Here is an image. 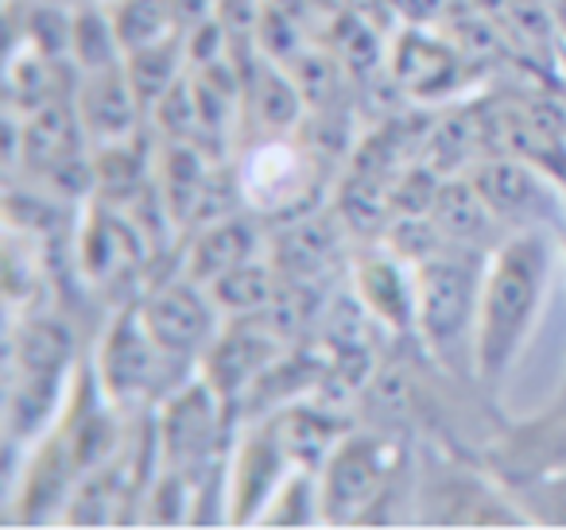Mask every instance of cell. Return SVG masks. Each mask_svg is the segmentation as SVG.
Segmentation results:
<instances>
[{"instance_id": "obj_20", "label": "cell", "mask_w": 566, "mask_h": 530, "mask_svg": "<svg viewBox=\"0 0 566 530\" xmlns=\"http://www.w3.org/2000/svg\"><path fill=\"white\" fill-rule=\"evenodd\" d=\"M241 82H244V97H249L252 113H256V120L268 132H287V128L300 125L307 102H303V94L295 89L287 71L264 63L256 74H244Z\"/></svg>"}, {"instance_id": "obj_4", "label": "cell", "mask_w": 566, "mask_h": 530, "mask_svg": "<svg viewBox=\"0 0 566 530\" xmlns=\"http://www.w3.org/2000/svg\"><path fill=\"white\" fill-rule=\"evenodd\" d=\"M136 306H140L144 326H148L151 341L164 349V357H202L218 337V306H213L210 290L187 275L156 287Z\"/></svg>"}, {"instance_id": "obj_15", "label": "cell", "mask_w": 566, "mask_h": 530, "mask_svg": "<svg viewBox=\"0 0 566 530\" xmlns=\"http://www.w3.org/2000/svg\"><path fill=\"white\" fill-rule=\"evenodd\" d=\"M82 136L86 132H82V120L74 105L66 102L35 105L24 125V156L28 163L43 167V171H66V167H78Z\"/></svg>"}, {"instance_id": "obj_13", "label": "cell", "mask_w": 566, "mask_h": 530, "mask_svg": "<svg viewBox=\"0 0 566 530\" xmlns=\"http://www.w3.org/2000/svg\"><path fill=\"white\" fill-rule=\"evenodd\" d=\"M268 422H272V434L283 445L287 460L295 468H311V473H318L326 465V457L334 453V445L346 437L334 411L315 403H287L280 411H272Z\"/></svg>"}, {"instance_id": "obj_23", "label": "cell", "mask_w": 566, "mask_h": 530, "mask_svg": "<svg viewBox=\"0 0 566 530\" xmlns=\"http://www.w3.org/2000/svg\"><path fill=\"white\" fill-rule=\"evenodd\" d=\"M454 63L458 51L450 43L427 40L419 28H411L400 40V51H396V71H400L396 78L408 89H416V94H434V82L454 71Z\"/></svg>"}, {"instance_id": "obj_16", "label": "cell", "mask_w": 566, "mask_h": 530, "mask_svg": "<svg viewBox=\"0 0 566 530\" xmlns=\"http://www.w3.org/2000/svg\"><path fill=\"white\" fill-rule=\"evenodd\" d=\"M74 357V333L63 321L28 318L12 329V375L28 380H66V364Z\"/></svg>"}, {"instance_id": "obj_9", "label": "cell", "mask_w": 566, "mask_h": 530, "mask_svg": "<svg viewBox=\"0 0 566 530\" xmlns=\"http://www.w3.org/2000/svg\"><path fill=\"white\" fill-rule=\"evenodd\" d=\"M74 109H78L82 132L94 140L97 148L105 144H120L136 132V117H140V97L128 78L125 63L105 66V71L82 74L78 94H74Z\"/></svg>"}, {"instance_id": "obj_3", "label": "cell", "mask_w": 566, "mask_h": 530, "mask_svg": "<svg viewBox=\"0 0 566 530\" xmlns=\"http://www.w3.org/2000/svg\"><path fill=\"white\" fill-rule=\"evenodd\" d=\"M164 349L151 341L148 326L140 318V306H128L109 321L94 357V383L109 406H136L151 395L159 375Z\"/></svg>"}, {"instance_id": "obj_24", "label": "cell", "mask_w": 566, "mask_h": 530, "mask_svg": "<svg viewBox=\"0 0 566 530\" xmlns=\"http://www.w3.org/2000/svg\"><path fill=\"white\" fill-rule=\"evenodd\" d=\"M71 59L82 74L90 71H105V66L125 63V51H120L117 28L113 17L102 9H86L74 17L71 24Z\"/></svg>"}, {"instance_id": "obj_10", "label": "cell", "mask_w": 566, "mask_h": 530, "mask_svg": "<svg viewBox=\"0 0 566 530\" xmlns=\"http://www.w3.org/2000/svg\"><path fill=\"white\" fill-rule=\"evenodd\" d=\"M354 295L369 318L388 329L416 326V275L411 264L400 259L392 248L373 252L354 264Z\"/></svg>"}, {"instance_id": "obj_6", "label": "cell", "mask_w": 566, "mask_h": 530, "mask_svg": "<svg viewBox=\"0 0 566 530\" xmlns=\"http://www.w3.org/2000/svg\"><path fill=\"white\" fill-rule=\"evenodd\" d=\"M221 406L226 399L210 388L206 380H195L190 388L175 391L164 406V418L156 426V445L164 457L167 473H182L198 468L218 445L221 426Z\"/></svg>"}, {"instance_id": "obj_21", "label": "cell", "mask_w": 566, "mask_h": 530, "mask_svg": "<svg viewBox=\"0 0 566 530\" xmlns=\"http://www.w3.org/2000/svg\"><path fill=\"white\" fill-rule=\"evenodd\" d=\"M109 17L125 55L151 47V43H164L171 35H182L175 0H113Z\"/></svg>"}, {"instance_id": "obj_1", "label": "cell", "mask_w": 566, "mask_h": 530, "mask_svg": "<svg viewBox=\"0 0 566 530\" xmlns=\"http://www.w3.org/2000/svg\"><path fill=\"white\" fill-rule=\"evenodd\" d=\"M551 252L539 233H516L493 248L485 264L473 321V360L481 380H496L524 344L547 287Z\"/></svg>"}, {"instance_id": "obj_8", "label": "cell", "mask_w": 566, "mask_h": 530, "mask_svg": "<svg viewBox=\"0 0 566 530\" xmlns=\"http://www.w3.org/2000/svg\"><path fill=\"white\" fill-rule=\"evenodd\" d=\"M292 460L283 453V445L275 442L272 422L249 430L244 442L237 445L233 465H229V522H260L264 507L272 504L275 488L287 480L292 473Z\"/></svg>"}, {"instance_id": "obj_25", "label": "cell", "mask_w": 566, "mask_h": 530, "mask_svg": "<svg viewBox=\"0 0 566 530\" xmlns=\"http://www.w3.org/2000/svg\"><path fill=\"white\" fill-rule=\"evenodd\" d=\"M283 71L292 74L295 89H300L307 105H326L334 97V89H338V63L318 55V51H295Z\"/></svg>"}, {"instance_id": "obj_12", "label": "cell", "mask_w": 566, "mask_h": 530, "mask_svg": "<svg viewBox=\"0 0 566 530\" xmlns=\"http://www.w3.org/2000/svg\"><path fill=\"white\" fill-rule=\"evenodd\" d=\"M311 187V163L292 144H264L244 163V202L256 205L260 213H280L283 205L300 202Z\"/></svg>"}, {"instance_id": "obj_22", "label": "cell", "mask_w": 566, "mask_h": 530, "mask_svg": "<svg viewBox=\"0 0 566 530\" xmlns=\"http://www.w3.org/2000/svg\"><path fill=\"white\" fill-rule=\"evenodd\" d=\"M187 59H190L187 55V32L125 55V71H128V78H133L140 105H156L159 97H164L167 89L182 78V63H187Z\"/></svg>"}, {"instance_id": "obj_2", "label": "cell", "mask_w": 566, "mask_h": 530, "mask_svg": "<svg viewBox=\"0 0 566 530\" xmlns=\"http://www.w3.org/2000/svg\"><path fill=\"white\" fill-rule=\"evenodd\" d=\"M481 252L447 248L411 267L416 275V329L431 349H454L478 321V298L485 267Z\"/></svg>"}, {"instance_id": "obj_19", "label": "cell", "mask_w": 566, "mask_h": 530, "mask_svg": "<svg viewBox=\"0 0 566 530\" xmlns=\"http://www.w3.org/2000/svg\"><path fill=\"white\" fill-rule=\"evenodd\" d=\"M280 287H283L280 272H275L272 264H264V259L252 256V259H244V264L229 267L226 275H218L206 290H210L221 318H249V314L264 310V306L280 295Z\"/></svg>"}, {"instance_id": "obj_11", "label": "cell", "mask_w": 566, "mask_h": 530, "mask_svg": "<svg viewBox=\"0 0 566 530\" xmlns=\"http://www.w3.org/2000/svg\"><path fill=\"white\" fill-rule=\"evenodd\" d=\"M427 218L434 221V229H439L450 248H462V252L496 248L493 244L496 229L504 225V221L489 210V202L481 198V190L473 187L470 174H450V179H442Z\"/></svg>"}, {"instance_id": "obj_7", "label": "cell", "mask_w": 566, "mask_h": 530, "mask_svg": "<svg viewBox=\"0 0 566 530\" xmlns=\"http://www.w3.org/2000/svg\"><path fill=\"white\" fill-rule=\"evenodd\" d=\"M283 344L272 329L260 321V314L249 318H229L226 333L213 337V344L202 352V380L221 399H237L283 357Z\"/></svg>"}, {"instance_id": "obj_5", "label": "cell", "mask_w": 566, "mask_h": 530, "mask_svg": "<svg viewBox=\"0 0 566 530\" xmlns=\"http://www.w3.org/2000/svg\"><path fill=\"white\" fill-rule=\"evenodd\" d=\"M385 453L373 437H342L318 468V515L326 522H354L377 504L385 488Z\"/></svg>"}, {"instance_id": "obj_14", "label": "cell", "mask_w": 566, "mask_h": 530, "mask_svg": "<svg viewBox=\"0 0 566 530\" xmlns=\"http://www.w3.org/2000/svg\"><path fill=\"white\" fill-rule=\"evenodd\" d=\"M473 187L489 202V210L501 221H527L535 218L543 202V190L535 182L532 167L520 156H489L470 171Z\"/></svg>"}, {"instance_id": "obj_18", "label": "cell", "mask_w": 566, "mask_h": 530, "mask_svg": "<svg viewBox=\"0 0 566 530\" xmlns=\"http://www.w3.org/2000/svg\"><path fill=\"white\" fill-rule=\"evenodd\" d=\"M252 256H256V233L249 225H241V221H213L210 229H202L195 236L182 275L210 287L218 275H226L229 267L244 264Z\"/></svg>"}, {"instance_id": "obj_17", "label": "cell", "mask_w": 566, "mask_h": 530, "mask_svg": "<svg viewBox=\"0 0 566 530\" xmlns=\"http://www.w3.org/2000/svg\"><path fill=\"white\" fill-rule=\"evenodd\" d=\"M481 148L485 144V125L481 113H447L431 125V132L423 136V151L419 163H427L434 174L450 179V174H470L481 163Z\"/></svg>"}]
</instances>
